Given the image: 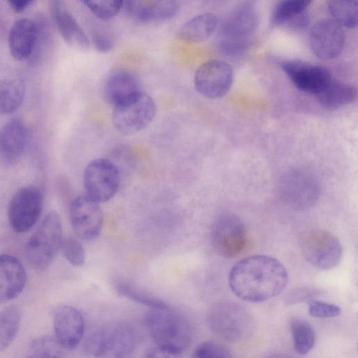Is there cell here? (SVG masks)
<instances>
[{
  "label": "cell",
  "mask_w": 358,
  "mask_h": 358,
  "mask_svg": "<svg viewBox=\"0 0 358 358\" xmlns=\"http://www.w3.org/2000/svg\"><path fill=\"white\" fill-rule=\"evenodd\" d=\"M259 24L257 8L247 1L236 8L222 23L220 38L252 39Z\"/></svg>",
  "instance_id": "obj_18"
},
{
  "label": "cell",
  "mask_w": 358,
  "mask_h": 358,
  "mask_svg": "<svg viewBox=\"0 0 358 358\" xmlns=\"http://www.w3.org/2000/svg\"><path fill=\"white\" fill-rule=\"evenodd\" d=\"M142 90L137 78L131 72L119 69L111 73L106 80L103 95L113 106L134 96Z\"/></svg>",
  "instance_id": "obj_20"
},
{
  "label": "cell",
  "mask_w": 358,
  "mask_h": 358,
  "mask_svg": "<svg viewBox=\"0 0 358 358\" xmlns=\"http://www.w3.org/2000/svg\"><path fill=\"white\" fill-rule=\"evenodd\" d=\"M99 203L86 194L75 198L69 208V218L76 235L80 239L91 241L100 234L103 221Z\"/></svg>",
  "instance_id": "obj_13"
},
{
  "label": "cell",
  "mask_w": 358,
  "mask_h": 358,
  "mask_svg": "<svg viewBox=\"0 0 358 358\" xmlns=\"http://www.w3.org/2000/svg\"><path fill=\"white\" fill-rule=\"evenodd\" d=\"M279 64L297 89L315 96L332 78L329 71L320 65L298 59H283Z\"/></svg>",
  "instance_id": "obj_15"
},
{
  "label": "cell",
  "mask_w": 358,
  "mask_h": 358,
  "mask_svg": "<svg viewBox=\"0 0 358 358\" xmlns=\"http://www.w3.org/2000/svg\"><path fill=\"white\" fill-rule=\"evenodd\" d=\"M8 1L15 13H21L29 6L32 0H8Z\"/></svg>",
  "instance_id": "obj_40"
},
{
  "label": "cell",
  "mask_w": 358,
  "mask_h": 358,
  "mask_svg": "<svg viewBox=\"0 0 358 358\" xmlns=\"http://www.w3.org/2000/svg\"><path fill=\"white\" fill-rule=\"evenodd\" d=\"M43 196L36 186L20 188L8 205V217L11 229L16 233L29 230L37 222L43 210Z\"/></svg>",
  "instance_id": "obj_10"
},
{
  "label": "cell",
  "mask_w": 358,
  "mask_h": 358,
  "mask_svg": "<svg viewBox=\"0 0 358 358\" xmlns=\"http://www.w3.org/2000/svg\"><path fill=\"white\" fill-rule=\"evenodd\" d=\"M38 37L36 24L29 19L16 20L10 27L8 47L12 57L18 61L28 59L32 54Z\"/></svg>",
  "instance_id": "obj_22"
},
{
  "label": "cell",
  "mask_w": 358,
  "mask_h": 358,
  "mask_svg": "<svg viewBox=\"0 0 358 358\" xmlns=\"http://www.w3.org/2000/svg\"><path fill=\"white\" fill-rule=\"evenodd\" d=\"M320 193L318 180L310 171L301 169L291 170L282 178L280 194L282 201L296 210L313 206Z\"/></svg>",
  "instance_id": "obj_8"
},
{
  "label": "cell",
  "mask_w": 358,
  "mask_h": 358,
  "mask_svg": "<svg viewBox=\"0 0 358 358\" xmlns=\"http://www.w3.org/2000/svg\"><path fill=\"white\" fill-rule=\"evenodd\" d=\"M208 322L214 333L233 342L246 340L254 330L251 315L242 306L230 302L213 305L208 313Z\"/></svg>",
  "instance_id": "obj_5"
},
{
  "label": "cell",
  "mask_w": 358,
  "mask_h": 358,
  "mask_svg": "<svg viewBox=\"0 0 358 358\" xmlns=\"http://www.w3.org/2000/svg\"><path fill=\"white\" fill-rule=\"evenodd\" d=\"M234 80L231 66L222 59H210L203 63L196 71L194 85L196 91L208 99L225 95Z\"/></svg>",
  "instance_id": "obj_12"
},
{
  "label": "cell",
  "mask_w": 358,
  "mask_h": 358,
  "mask_svg": "<svg viewBox=\"0 0 358 358\" xmlns=\"http://www.w3.org/2000/svg\"><path fill=\"white\" fill-rule=\"evenodd\" d=\"M26 282L27 274L21 262L13 255H0V303L17 297Z\"/></svg>",
  "instance_id": "obj_19"
},
{
  "label": "cell",
  "mask_w": 358,
  "mask_h": 358,
  "mask_svg": "<svg viewBox=\"0 0 358 358\" xmlns=\"http://www.w3.org/2000/svg\"><path fill=\"white\" fill-rule=\"evenodd\" d=\"M357 0H327V10L335 22L342 27L355 29L357 26Z\"/></svg>",
  "instance_id": "obj_28"
},
{
  "label": "cell",
  "mask_w": 358,
  "mask_h": 358,
  "mask_svg": "<svg viewBox=\"0 0 358 358\" xmlns=\"http://www.w3.org/2000/svg\"><path fill=\"white\" fill-rule=\"evenodd\" d=\"M115 287L121 295L150 308L167 306L163 301L127 282L119 280L115 283Z\"/></svg>",
  "instance_id": "obj_32"
},
{
  "label": "cell",
  "mask_w": 358,
  "mask_h": 358,
  "mask_svg": "<svg viewBox=\"0 0 358 358\" xmlns=\"http://www.w3.org/2000/svg\"><path fill=\"white\" fill-rule=\"evenodd\" d=\"M217 17L213 13L197 15L185 22L178 30L180 39L188 43H200L210 37L217 29Z\"/></svg>",
  "instance_id": "obj_24"
},
{
  "label": "cell",
  "mask_w": 358,
  "mask_h": 358,
  "mask_svg": "<svg viewBox=\"0 0 358 358\" xmlns=\"http://www.w3.org/2000/svg\"><path fill=\"white\" fill-rule=\"evenodd\" d=\"M308 306L309 314L314 317L331 318L339 315L341 313L338 306L319 300L310 299Z\"/></svg>",
  "instance_id": "obj_36"
},
{
  "label": "cell",
  "mask_w": 358,
  "mask_h": 358,
  "mask_svg": "<svg viewBox=\"0 0 358 358\" xmlns=\"http://www.w3.org/2000/svg\"><path fill=\"white\" fill-rule=\"evenodd\" d=\"M192 357L196 358H225L231 357V355L228 349L220 344L213 342H204L196 347Z\"/></svg>",
  "instance_id": "obj_37"
},
{
  "label": "cell",
  "mask_w": 358,
  "mask_h": 358,
  "mask_svg": "<svg viewBox=\"0 0 358 358\" xmlns=\"http://www.w3.org/2000/svg\"><path fill=\"white\" fill-rule=\"evenodd\" d=\"M309 39L313 53L324 60L338 57L345 44L343 27L331 18L317 20L310 29Z\"/></svg>",
  "instance_id": "obj_14"
},
{
  "label": "cell",
  "mask_w": 358,
  "mask_h": 358,
  "mask_svg": "<svg viewBox=\"0 0 358 358\" xmlns=\"http://www.w3.org/2000/svg\"><path fill=\"white\" fill-rule=\"evenodd\" d=\"M96 17L108 20L115 17L123 8L124 0H80Z\"/></svg>",
  "instance_id": "obj_33"
},
{
  "label": "cell",
  "mask_w": 358,
  "mask_h": 358,
  "mask_svg": "<svg viewBox=\"0 0 358 358\" xmlns=\"http://www.w3.org/2000/svg\"><path fill=\"white\" fill-rule=\"evenodd\" d=\"M145 324L157 345L149 357H176L191 344L190 324L183 315L168 305L150 308L145 317Z\"/></svg>",
  "instance_id": "obj_2"
},
{
  "label": "cell",
  "mask_w": 358,
  "mask_h": 358,
  "mask_svg": "<svg viewBox=\"0 0 358 358\" xmlns=\"http://www.w3.org/2000/svg\"><path fill=\"white\" fill-rule=\"evenodd\" d=\"M290 328L295 352L300 355L308 354L315 343V334L311 324L304 320L294 319L290 322Z\"/></svg>",
  "instance_id": "obj_29"
},
{
  "label": "cell",
  "mask_w": 358,
  "mask_h": 358,
  "mask_svg": "<svg viewBox=\"0 0 358 358\" xmlns=\"http://www.w3.org/2000/svg\"><path fill=\"white\" fill-rule=\"evenodd\" d=\"M157 113L155 100L141 91L129 99L113 106L112 122L121 134L131 135L145 129Z\"/></svg>",
  "instance_id": "obj_6"
},
{
  "label": "cell",
  "mask_w": 358,
  "mask_h": 358,
  "mask_svg": "<svg viewBox=\"0 0 358 358\" xmlns=\"http://www.w3.org/2000/svg\"><path fill=\"white\" fill-rule=\"evenodd\" d=\"M62 225L56 212H50L29 238L24 250L31 267L41 271L47 268L61 249Z\"/></svg>",
  "instance_id": "obj_3"
},
{
  "label": "cell",
  "mask_w": 358,
  "mask_h": 358,
  "mask_svg": "<svg viewBox=\"0 0 358 358\" xmlns=\"http://www.w3.org/2000/svg\"><path fill=\"white\" fill-rule=\"evenodd\" d=\"M55 337L65 350H72L80 343L85 329L84 319L74 307L64 306L55 313L53 319Z\"/></svg>",
  "instance_id": "obj_17"
},
{
  "label": "cell",
  "mask_w": 358,
  "mask_h": 358,
  "mask_svg": "<svg viewBox=\"0 0 358 358\" xmlns=\"http://www.w3.org/2000/svg\"><path fill=\"white\" fill-rule=\"evenodd\" d=\"M310 22V17L306 11L292 19L286 25L292 31H300L308 27Z\"/></svg>",
  "instance_id": "obj_39"
},
{
  "label": "cell",
  "mask_w": 358,
  "mask_h": 358,
  "mask_svg": "<svg viewBox=\"0 0 358 358\" xmlns=\"http://www.w3.org/2000/svg\"><path fill=\"white\" fill-rule=\"evenodd\" d=\"M121 174L109 158L91 161L83 173V185L86 195L98 203L112 199L117 192Z\"/></svg>",
  "instance_id": "obj_7"
},
{
  "label": "cell",
  "mask_w": 358,
  "mask_h": 358,
  "mask_svg": "<svg viewBox=\"0 0 358 358\" xmlns=\"http://www.w3.org/2000/svg\"><path fill=\"white\" fill-rule=\"evenodd\" d=\"M252 39L220 38L219 49L220 52L231 57L244 55L250 48Z\"/></svg>",
  "instance_id": "obj_35"
},
{
  "label": "cell",
  "mask_w": 358,
  "mask_h": 358,
  "mask_svg": "<svg viewBox=\"0 0 358 358\" xmlns=\"http://www.w3.org/2000/svg\"><path fill=\"white\" fill-rule=\"evenodd\" d=\"M21 322V314L15 306L0 310V352L6 350L15 338Z\"/></svg>",
  "instance_id": "obj_27"
},
{
  "label": "cell",
  "mask_w": 358,
  "mask_h": 358,
  "mask_svg": "<svg viewBox=\"0 0 358 358\" xmlns=\"http://www.w3.org/2000/svg\"><path fill=\"white\" fill-rule=\"evenodd\" d=\"M301 249L307 261L322 270H330L336 267L343 253L339 240L331 232L324 229H314L307 232L302 238Z\"/></svg>",
  "instance_id": "obj_9"
},
{
  "label": "cell",
  "mask_w": 358,
  "mask_h": 358,
  "mask_svg": "<svg viewBox=\"0 0 358 358\" xmlns=\"http://www.w3.org/2000/svg\"><path fill=\"white\" fill-rule=\"evenodd\" d=\"M313 0H281L274 8L271 16L273 27L285 25L294 17L306 11Z\"/></svg>",
  "instance_id": "obj_30"
},
{
  "label": "cell",
  "mask_w": 358,
  "mask_h": 358,
  "mask_svg": "<svg viewBox=\"0 0 358 358\" xmlns=\"http://www.w3.org/2000/svg\"><path fill=\"white\" fill-rule=\"evenodd\" d=\"M357 94L356 88L352 85L331 78L315 96L323 108L334 110L352 102Z\"/></svg>",
  "instance_id": "obj_25"
},
{
  "label": "cell",
  "mask_w": 358,
  "mask_h": 358,
  "mask_svg": "<svg viewBox=\"0 0 358 358\" xmlns=\"http://www.w3.org/2000/svg\"><path fill=\"white\" fill-rule=\"evenodd\" d=\"M65 350L60 345L55 337L48 336L38 337L29 345V357H62Z\"/></svg>",
  "instance_id": "obj_31"
},
{
  "label": "cell",
  "mask_w": 358,
  "mask_h": 358,
  "mask_svg": "<svg viewBox=\"0 0 358 358\" xmlns=\"http://www.w3.org/2000/svg\"><path fill=\"white\" fill-rule=\"evenodd\" d=\"M52 8L56 26L66 43L75 50H87L90 41L74 17L57 0H54Z\"/></svg>",
  "instance_id": "obj_23"
},
{
  "label": "cell",
  "mask_w": 358,
  "mask_h": 358,
  "mask_svg": "<svg viewBox=\"0 0 358 358\" xmlns=\"http://www.w3.org/2000/svg\"><path fill=\"white\" fill-rule=\"evenodd\" d=\"M92 43L95 49L102 53L110 51L114 46V42L110 35L103 31H95L92 36Z\"/></svg>",
  "instance_id": "obj_38"
},
{
  "label": "cell",
  "mask_w": 358,
  "mask_h": 358,
  "mask_svg": "<svg viewBox=\"0 0 358 358\" xmlns=\"http://www.w3.org/2000/svg\"><path fill=\"white\" fill-rule=\"evenodd\" d=\"M123 8L133 20L143 23L166 21L180 8V0H124Z\"/></svg>",
  "instance_id": "obj_16"
},
{
  "label": "cell",
  "mask_w": 358,
  "mask_h": 358,
  "mask_svg": "<svg viewBox=\"0 0 358 358\" xmlns=\"http://www.w3.org/2000/svg\"><path fill=\"white\" fill-rule=\"evenodd\" d=\"M25 85L19 79H6L0 82V114L17 110L23 102Z\"/></svg>",
  "instance_id": "obj_26"
},
{
  "label": "cell",
  "mask_w": 358,
  "mask_h": 358,
  "mask_svg": "<svg viewBox=\"0 0 358 358\" xmlns=\"http://www.w3.org/2000/svg\"><path fill=\"white\" fill-rule=\"evenodd\" d=\"M288 282V273L275 258L252 255L238 262L229 274V285L238 298L250 301H266L280 294Z\"/></svg>",
  "instance_id": "obj_1"
},
{
  "label": "cell",
  "mask_w": 358,
  "mask_h": 358,
  "mask_svg": "<svg viewBox=\"0 0 358 358\" xmlns=\"http://www.w3.org/2000/svg\"><path fill=\"white\" fill-rule=\"evenodd\" d=\"M29 132L25 123L20 119L7 122L0 131V154L8 163L15 162L25 150Z\"/></svg>",
  "instance_id": "obj_21"
},
{
  "label": "cell",
  "mask_w": 358,
  "mask_h": 358,
  "mask_svg": "<svg viewBox=\"0 0 358 358\" xmlns=\"http://www.w3.org/2000/svg\"><path fill=\"white\" fill-rule=\"evenodd\" d=\"M135 346L134 329L119 321L105 324L90 334L85 343L86 352L94 357H127Z\"/></svg>",
  "instance_id": "obj_4"
},
{
  "label": "cell",
  "mask_w": 358,
  "mask_h": 358,
  "mask_svg": "<svg viewBox=\"0 0 358 358\" xmlns=\"http://www.w3.org/2000/svg\"><path fill=\"white\" fill-rule=\"evenodd\" d=\"M210 238L215 251L220 255L229 258L241 253L247 240L243 223L230 213L217 218L211 229Z\"/></svg>",
  "instance_id": "obj_11"
},
{
  "label": "cell",
  "mask_w": 358,
  "mask_h": 358,
  "mask_svg": "<svg viewBox=\"0 0 358 358\" xmlns=\"http://www.w3.org/2000/svg\"><path fill=\"white\" fill-rule=\"evenodd\" d=\"M61 248L64 257L71 264L80 266L85 262V251L76 238L68 237L64 239Z\"/></svg>",
  "instance_id": "obj_34"
}]
</instances>
